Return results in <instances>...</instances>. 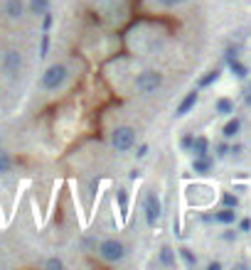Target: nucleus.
Returning a JSON list of instances; mask_svg holds the SVG:
<instances>
[{
    "label": "nucleus",
    "instance_id": "26",
    "mask_svg": "<svg viewBox=\"0 0 251 270\" xmlns=\"http://www.w3.org/2000/svg\"><path fill=\"white\" fill-rule=\"evenodd\" d=\"M42 25H45V30H49V27H52V15H49V10L45 12V23H42Z\"/></svg>",
    "mask_w": 251,
    "mask_h": 270
},
{
    "label": "nucleus",
    "instance_id": "22",
    "mask_svg": "<svg viewBox=\"0 0 251 270\" xmlns=\"http://www.w3.org/2000/svg\"><path fill=\"white\" fill-rule=\"evenodd\" d=\"M47 49H49V37L42 34V42H40V56H47Z\"/></svg>",
    "mask_w": 251,
    "mask_h": 270
},
{
    "label": "nucleus",
    "instance_id": "21",
    "mask_svg": "<svg viewBox=\"0 0 251 270\" xmlns=\"http://www.w3.org/2000/svg\"><path fill=\"white\" fill-rule=\"evenodd\" d=\"M116 197H118V206H121V211L126 214V209H128V197H126V191L121 189L118 194H116Z\"/></svg>",
    "mask_w": 251,
    "mask_h": 270
},
{
    "label": "nucleus",
    "instance_id": "7",
    "mask_svg": "<svg viewBox=\"0 0 251 270\" xmlns=\"http://www.w3.org/2000/svg\"><path fill=\"white\" fill-rule=\"evenodd\" d=\"M25 12V3L23 0H8L5 3V15L10 17V20H20Z\"/></svg>",
    "mask_w": 251,
    "mask_h": 270
},
{
    "label": "nucleus",
    "instance_id": "29",
    "mask_svg": "<svg viewBox=\"0 0 251 270\" xmlns=\"http://www.w3.org/2000/svg\"><path fill=\"white\" fill-rule=\"evenodd\" d=\"M239 228H241V231H249V228H251V221H249V219H244V221L239 224Z\"/></svg>",
    "mask_w": 251,
    "mask_h": 270
},
{
    "label": "nucleus",
    "instance_id": "17",
    "mask_svg": "<svg viewBox=\"0 0 251 270\" xmlns=\"http://www.w3.org/2000/svg\"><path fill=\"white\" fill-rule=\"evenodd\" d=\"M229 67H231V71H234L237 76H246V67H244L241 62H237V56H234V59H229Z\"/></svg>",
    "mask_w": 251,
    "mask_h": 270
},
{
    "label": "nucleus",
    "instance_id": "10",
    "mask_svg": "<svg viewBox=\"0 0 251 270\" xmlns=\"http://www.w3.org/2000/svg\"><path fill=\"white\" fill-rule=\"evenodd\" d=\"M192 169L197 172V175H207V172L212 169V160L207 158V155H202V158H194Z\"/></svg>",
    "mask_w": 251,
    "mask_h": 270
},
{
    "label": "nucleus",
    "instance_id": "25",
    "mask_svg": "<svg viewBox=\"0 0 251 270\" xmlns=\"http://www.w3.org/2000/svg\"><path fill=\"white\" fill-rule=\"evenodd\" d=\"M47 268H62V260H59V258H49V260H47Z\"/></svg>",
    "mask_w": 251,
    "mask_h": 270
},
{
    "label": "nucleus",
    "instance_id": "5",
    "mask_svg": "<svg viewBox=\"0 0 251 270\" xmlns=\"http://www.w3.org/2000/svg\"><path fill=\"white\" fill-rule=\"evenodd\" d=\"M3 71L10 76V79H17L20 71H23V54L17 49H8L3 54Z\"/></svg>",
    "mask_w": 251,
    "mask_h": 270
},
{
    "label": "nucleus",
    "instance_id": "27",
    "mask_svg": "<svg viewBox=\"0 0 251 270\" xmlns=\"http://www.w3.org/2000/svg\"><path fill=\"white\" fill-rule=\"evenodd\" d=\"M136 155H138V158H146V155H148V145H140Z\"/></svg>",
    "mask_w": 251,
    "mask_h": 270
},
{
    "label": "nucleus",
    "instance_id": "28",
    "mask_svg": "<svg viewBox=\"0 0 251 270\" xmlns=\"http://www.w3.org/2000/svg\"><path fill=\"white\" fill-rule=\"evenodd\" d=\"M160 5H168V8H170V5H177V3H183V0H158Z\"/></svg>",
    "mask_w": 251,
    "mask_h": 270
},
{
    "label": "nucleus",
    "instance_id": "24",
    "mask_svg": "<svg viewBox=\"0 0 251 270\" xmlns=\"http://www.w3.org/2000/svg\"><path fill=\"white\" fill-rule=\"evenodd\" d=\"M227 152H229V145H227V143H219V145H217V155H219V158H224Z\"/></svg>",
    "mask_w": 251,
    "mask_h": 270
},
{
    "label": "nucleus",
    "instance_id": "16",
    "mask_svg": "<svg viewBox=\"0 0 251 270\" xmlns=\"http://www.w3.org/2000/svg\"><path fill=\"white\" fill-rule=\"evenodd\" d=\"M231 111H234V103L229 101V99H219V101H217V113H222V115H229Z\"/></svg>",
    "mask_w": 251,
    "mask_h": 270
},
{
    "label": "nucleus",
    "instance_id": "4",
    "mask_svg": "<svg viewBox=\"0 0 251 270\" xmlns=\"http://www.w3.org/2000/svg\"><path fill=\"white\" fill-rule=\"evenodd\" d=\"M160 84H163V74H158V71H143L136 76V89L140 93H155Z\"/></svg>",
    "mask_w": 251,
    "mask_h": 270
},
{
    "label": "nucleus",
    "instance_id": "1",
    "mask_svg": "<svg viewBox=\"0 0 251 270\" xmlns=\"http://www.w3.org/2000/svg\"><path fill=\"white\" fill-rule=\"evenodd\" d=\"M64 81H67V67H64V64H52V67L42 74V86H45L47 91L62 89Z\"/></svg>",
    "mask_w": 251,
    "mask_h": 270
},
{
    "label": "nucleus",
    "instance_id": "8",
    "mask_svg": "<svg viewBox=\"0 0 251 270\" xmlns=\"http://www.w3.org/2000/svg\"><path fill=\"white\" fill-rule=\"evenodd\" d=\"M197 99H200V93H197V91H190L183 101H180V106H177V115H185V113L192 111L194 103H197Z\"/></svg>",
    "mask_w": 251,
    "mask_h": 270
},
{
    "label": "nucleus",
    "instance_id": "13",
    "mask_svg": "<svg viewBox=\"0 0 251 270\" xmlns=\"http://www.w3.org/2000/svg\"><path fill=\"white\" fill-rule=\"evenodd\" d=\"M30 10L32 15H45L49 10V0H30Z\"/></svg>",
    "mask_w": 251,
    "mask_h": 270
},
{
    "label": "nucleus",
    "instance_id": "23",
    "mask_svg": "<svg viewBox=\"0 0 251 270\" xmlns=\"http://www.w3.org/2000/svg\"><path fill=\"white\" fill-rule=\"evenodd\" d=\"M192 135H185L183 140H180V147H183V150H190V147H192Z\"/></svg>",
    "mask_w": 251,
    "mask_h": 270
},
{
    "label": "nucleus",
    "instance_id": "20",
    "mask_svg": "<svg viewBox=\"0 0 251 270\" xmlns=\"http://www.w3.org/2000/svg\"><path fill=\"white\" fill-rule=\"evenodd\" d=\"M222 204H224V206H231V209H237L239 199H237L234 194H224V197H222Z\"/></svg>",
    "mask_w": 251,
    "mask_h": 270
},
{
    "label": "nucleus",
    "instance_id": "30",
    "mask_svg": "<svg viewBox=\"0 0 251 270\" xmlns=\"http://www.w3.org/2000/svg\"><path fill=\"white\" fill-rule=\"evenodd\" d=\"M246 103H249V106H251V89H249V96H246Z\"/></svg>",
    "mask_w": 251,
    "mask_h": 270
},
{
    "label": "nucleus",
    "instance_id": "15",
    "mask_svg": "<svg viewBox=\"0 0 251 270\" xmlns=\"http://www.w3.org/2000/svg\"><path fill=\"white\" fill-rule=\"evenodd\" d=\"M160 263H163V265H175V253H172V248H163V250H160Z\"/></svg>",
    "mask_w": 251,
    "mask_h": 270
},
{
    "label": "nucleus",
    "instance_id": "19",
    "mask_svg": "<svg viewBox=\"0 0 251 270\" xmlns=\"http://www.w3.org/2000/svg\"><path fill=\"white\" fill-rule=\"evenodd\" d=\"M180 256H183V260L187 263V265H194V263H197V258L190 253V248H180Z\"/></svg>",
    "mask_w": 251,
    "mask_h": 270
},
{
    "label": "nucleus",
    "instance_id": "9",
    "mask_svg": "<svg viewBox=\"0 0 251 270\" xmlns=\"http://www.w3.org/2000/svg\"><path fill=\"white\" fill-rule=\"evenodd\" d=\"M190 150L194 152V158H202V155H207V150H209V140L200 135V138L192 140V147H190Z\"/></svg>",
    "mask_w": 251,
    "mask_h": 270
},
{
    "label": "nucleus",
    "instance_id": "2",
    "mask_svg": "<svg viewBox=\"0 0 251 270\" xmlns=\"http://www.w3.org/2000/svg\"><path fill=\"white\" fill-rule=\"evenodd\" d=\"M111 145H114L118 152L131 150V147L136 145V133H133V128H128V125H118L114 133H111Z\"/></svg>",
    "mask_w": 251,
    "mask_h": 270
},
{
    "label": "nucleus",
    "instance_id": "18",
    "mask_svg": "<svg viewBox=\"0 0 251 270\" xmlns=\"http://www.w3.org/2000/svg\"><path fill=\"white\" fill-rule=\"evenodd\" d=\"M217 79H219V71L214 69V71H209L207 76H202V79H200V86H209V84H214Z\"/></svg>",
    "mask_w": 251,
    "mask_h": 270
},
{
    "label": "nucleus",
    "instance_id": "6",
    "mask_svg": "<svg viewBox=\"0 0 251 270\" xmlns=\"http://www.w3.org/2000/svg\"><path fill=\"white\" fill-rule=\"evenodd\" d=\"M146 221H148L150 228L160 221V199H158V194H148V197H146Z\"/></svg>",
    "mask_w": 251,
    "mask_h": 270
},
{
    "label": "nucleus",
    "instance_id": "11",
    "mask_svg": "<svg viewBox=\"0 0 251 270\" xmlns=\"http://www.w3.org/2000/svg\"><path fill=\"white\" fill-rule=\"evenodd\" d=\"M214 219H217L219 224H231V221L237 219V214H234V209H231V206H224L222 211H217V214H214Z\"/></svg>",
    "mask_w": 251,
    "mask_h": 270
},
{
    "label": "nucleus",
    "instance_id": "12",
    "mask_svg": "<svg viewBox=\"0 0 251 270\" xmlns=\"http://www.w3.org/2000/svg\"><path fill=\"white\" fill-rule=\"evenodd\" d=\"M239 130H241V121H239V118H231V121L224 125V130H222V133H224V138H234Z\"/></svg>",
    "mask_w": 251,
    "mask_h": 270
},
{
    "label": "nucleus",
    "instance_id": "14",
    "mask_svg": "<svg viewBox=\"0 0 251 270\" xmlns=\"http://www.w3.org/2000/svg\"><path fill=\"white\" fill-rule=\"evenodd\" d=\"M12 169V160H10V155L5 152V150H0V175H8Z\"/></svg>",
    "mask_w": 251,
    "mask_h": 270
},
{
    "label": "nucleus",
    "instance_id": "3",
    "mask_svg": "<svg viewBox=\"0 0 251 270\" xmlns=\"http://www.w3.org/2000/svg\"><path fill=\"white\" fill-rule=\"evenodd\" d=\"M99 256H101V260H106V263H118V260H123L126 248L121 241L109 238V241H103L101 246H99Z\"/></svg>",
    "mask_w": 251,
    "mask_h": 270
}]
</instances>
